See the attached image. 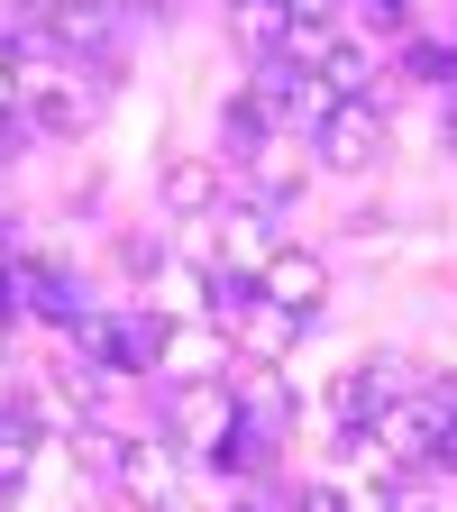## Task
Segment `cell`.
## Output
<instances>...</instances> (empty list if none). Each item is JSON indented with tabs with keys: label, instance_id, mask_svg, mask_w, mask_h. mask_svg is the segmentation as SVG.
<instances>
[{
	"label": "cell",
	"instance_id": "obj_1",
	"mask_svg": "<svg viewBox=\"0 0 457 512\" xmlns=\"http://www.w3.org/2000/svg\"><path fill=\"white\" fill-rule=\"evenodd\" d=\"M10 55H19V110H28L37 138H83V128L101 119V101H110V92L83 74V64H64V55H55V46H37V37H28V46H10Z\"/></svg>",
	"mask_w": 457,
	"mask_h": 512
},
{
	"label": "cell",
	"instance_id": "obj_2",
	"mask_svg": "<svg viewBox=\"0 0 457 512\" xmlns=\"http://www.w3.org/2000/svg\"><path fill=\"white\" fill-rule=\"evenodd\" d=\"M74 366H92L101 384H110V375H165V311L101 302L83 330H74Z\"/></svg>",
	"mask_w": 457,
	"mask_h": 512
},
{
	"label": "cell",
	"instance_id": "obj_3",
	"mask_svg": "<svg viewBox=\"0 0 457 512\" xmlns=\"http://www.w3.org/2000/svg\"><path fill=\"white\" fill-rule=\"evenodd\" d=\"M238 430V384L211 375V384H165V439L183 458H211V448Z\"/></svg>",
	"mask_w": 457,
	"mask_h": 512
},
{
	"label": "cell",
	"instance_id": "obj_4",
	"mask_svg": "<svg viewBox=\"0 0 457 512\" xmlns=\"http://www.w3.org/2000/svg\"><path fill=\"white\" fill-rule=\"evenodd\" d=\"M421 394V375H412V357H394V348H375V357H357L348 366V384H339V430H375L384 412H403Z\"/></svg>",
	"mask_w": 457,
	"mask_h": 512
},
{
	"label": "cell",
	"instance_id": "obj_5",
	"mask_svg": "<svg viewBox=\"0 0 457 512\" xmlns=\"http://www.w3.org/2000/svg\"><path fill=\"white\" fill-rule=\"evenodd\" d=\"M311 156L330 174H366L384 156V101H330L320 128H311Z\"/></svg>",
	"mask_w": 457,
	"mask_h": 512
},
{
	"label": "cell",
	"instance_id": "obj_6",
	"mask_svg": "<svg viewBox=\"0 0 457 512\" xmlns=\"http://www.w3.org/2000/svg\"><path fill=\"white\" fill-rule=\"evenodd\" d=\"M302 174H311V147L302 138H266V147H256V156H238L229 165V183H238V202L247 211H293V192H302Z\"/></svg>",
	"mask_w": 457,
	"mask_h": 512
},
{
	"label": "cell",
	"instance_id": "obj_7",
	"mask_svg": "<svg viewBox=\"0 0 457 512\" xmlns=\"http://www.w3.org/2000/svg\"><path fill=\"white\" fill-rule=\"evenodd\" d=\"M10 302H28L37 320H55V330H83V320L101 311V302L83 293V275H74V266H46V256H19V275H10Z\"/></svg>",
	"mask_w": 457,
	"mask_h": 512
},
{
	"label": "cell",
	"instance_id": "obj_8",
	"mask_svg": "<svg viewBox=\"0 0 457 512\" xmlns=\"http://www.w3.org/2000/svg\"><path fill=\"white\" fill-rule=\"evenodd\" d=\"M156 211L165 220H220L229 211V165L220 156H174L156 174Z\"/></svg>",
	"mask_w": 457,
	"mask_h": 512
},
{
	"label": "cell",
	"instance_id": "obj_9",
	"mask_svg": "<svg viewBox=\"0 0 457 512\" xmlns=\"http://www.w3.org/2000/svg\"><path fill=\"white\" fill-rule=\"evenodd\" d=\"M174 485H183V448H174L165 430L119 439V494L138 503V512H165V503H174Z\"/></svg>",
	"mask_w": 457,
	"mask_h": 512
},
{
	"label": "cell",
	"instance_id": "obj_10",
	"mask_svg": "<svg viewBox=\"0 0 457 512\" xmlns=\"http://www.w3.org/2000/svg\"><path fill=\"white\" fill-rule=\"evenodd\" d=\"M238 375V339L220 320H165V384H211Z\"/></svg>",
	"mask_w": 457,
	"mask_h": 512
},
{
	"label": "cell",
	"instance_id": "obj_11",
	"mask_svg": "<svg viewBox=\"0 0 457 512\" xmlns=\"http://www.w3.org/2000/svg\"><path fill=\"white\" fill-rule=\"evenodd\" d=\"M256 293H266L275 311H293V320H320V302H330V266H320L311 247H275L266 266H256Z\"/></svg>",
	"mask_w": 457,
	"mask_h": 512
},
{
	"label": "cell",
	"instance_id": "obj_12",
	"mask_svg": "<svg viewBox=\"0 0 457 512\" xmlns=\"http://www.w3.org/2000/svg\"><path fill=\"white\" fill-rule=\"evenodd\" d=\"M302 330H311V320H293V311H275L266 293H256V302H247V311L229 320V339H238V366H284Z\"/></svg>",
	"mask_w": 457,
	"mask_h": 512
},
{
	"label": "cell",
	"instance_id": "obj_13",
	"mask_svg": "<svg viewBox=\"0 0 457 512\" xmlns=\"http://www.w3.org/2000/svg\"><path fill=\"white\" fill-rule=\"evenodd\" d=\"M211 467H220V476H238V485H256V476H266V467H275V439L238 421V430H229V439L211 448Z\"/></svg>",
	"mask_w": 457,
	"mask_h": 512
},
{
	"label": "cell",
	"instance_id": "obj_14",
	"mask_svg": "<svg viewBox=\"0 0 457 512\" xmlns=\"http://www.w3.org/2000/svg\"><path fill=\"white\" fill-rule=\"evenodd\" d=\"M64 439H74V467H83V476H119V439H128V430H110V421L83 412V421H64Z\"/></svg>",
	"mask_w": 457,
	"mask_h": 512
},
{
	"label": "cell",
	"instance_id": "obj_15",
	"mask_svg": "<svg viewBox=\"0 0 457 512\" xmlns=\"http://www.w3.org/2000/svg\"><path fill=\"white\" fill-rule=\"evenodd\" d=\"M266 138H275V128H266V110H256V101L238 92V101L220 110V165H238V156H256V147H266Z\"/></svg>",
	"mask_w": 457,
	"mask_h": 512
},
{
	"label": "cell",
	"instance_id": "obj_16",
	"mask_svg": "<svg viewBox=\"0 0 457 512\" xmlns=\"http://www.w3.org/2000/svg\"><path fill=\"white\" fill-rule=\"evenodd\" d=\"M284 512H348V494H339V485H302Z\"/></svg>",
	"mask_w": 457,
	"mask_h": 512
},
{
	"label": "cell",
	"instance_id": "obj_17",
	"mask_svg": "<svg viewBox=\"0 0 457 512\" xmlns=\"http://www.w3.org/2000/svg\"><path fill=\"white\" fill-rule=\"evenodd\" d=\"M293 19H339V0H284Z\"/></svg>",
	"mask_w": 457,
	"mask_h": 512
},
{
	"label": "cell",
	"instance_id": "obj_18",
	"mask_svg": "<svg viewBox=\"0 0 457 512\" xmlns=\"http://www.w3.org/2000/svg\"><path fill=\"white\" fill-rule=\"evenodd\" d=\"M366 10H375L384 28H403V0H366Z\"/></svg>",
	"mask_w": 457,
	"mask_h": 512
},
{
	"label": "cell",
	"instance_id": "obj_19",
	"mask_svg": "<svg viewBox=\"0 0 457 512\" xmlns=\"http://www.w3.org/2000/svg\"><path fill=\"white\" fill-rule=\"evenodd\" d=\"M229 512H266V503H256V494H247V503H229Z\"/></svg>",
	"mask_w": 457,
	"mask_h": 512
}]
</instances>
